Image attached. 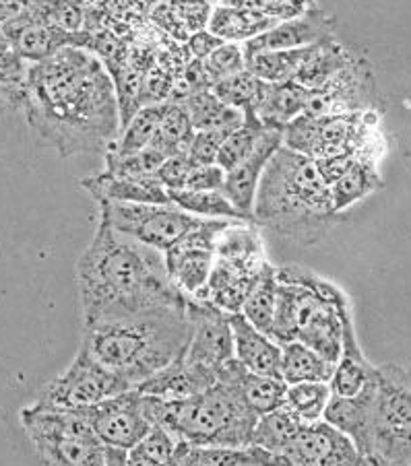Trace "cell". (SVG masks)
<instances>
[{
	"instance_id": "1",
	"label": "cell",
	"mask_w": 411,
	"mask_h": 466,
	"mask_svg": "<svg viewBox=\"0 0 411 466\" xmlns=\"http://www.w3.org/2000/svg\"><path fill=\"white\" fill-rule=\"evenodd\" d=\"M21 110L37 141L60 157L106 151L120 130L112 73L81 46L29 62Z\"/></svg>"
},
{
	"instance_id": "2",
	"label": "cell",
	"mask_w": 411,
	"mask_h": 466,
	"mask_svg": "<svg viewBox=\"0 0 411 466\" xmlns=\"http://www.w3.org/2000/svg\"><path fill=\"white\" fill-rule=\"evenodd\" d=\"M75 281L83 324L186 301L170 283L164 252L124 236L102 219L77 260Z\"/></svg>"
},
{
	"instance_id": "3",
	"label": "cell",
	"mask_w": 411,
	"mask_h": 466,
	"mask_svg": "<svg viewBox=\"0 0 411 466\" xmlns=\"http://www.w3.org/2000/svg\"><path fill=\"white\" fill-rule=\"evenodd\" d=\"M344 219L333 208L331 188L314 159L282 143L259 177L252 205L254 225L298 246H314Z\"/></svg>"
},
{
	"instance_id": "4",
	"label": "cell",
	"mask_w": 411,
	"mask_h": 466,
	"mask_svg": "<svg viewBox=\"0 0 411 466\" xmlns=\"http://www.w3.org/2000/svg\"><path fill=\"white\" fill-rule=\"evenodd\" d=\"M186 304L189 299L83 324L81 345L130 388H137L184 353L190 337Z\"/></svg>"
},
{
	"instance_id": "5",
	"label": "cell",
	"mask_w": 411,
	"mask_h": 466,
	"mask_svg": "<svg viewBox=\"0 0 411 466\" xmlns=\"http://www.w3.org/2000/svg\"><path fill=\"white\" fill-rule=\"evenodd\" d=\"M355 324L347 293L337 283L300 264L277 267V298L271 339L300 340L335 363L347 326Z\"/></svg>"
},
{
	"instance_id": "6",
	"label": "cell",
	"mask_w": 411,
	"mask_h": 466,
	"mask_svg": "<svg viewBox=\"0 0 411 466\" xmlns=\"http://www.w3.org/2000/svg\"><path fill=\"white\" fill-rule=\"evenodd\" d=\"M141 396L151 425L164 427L176 441L192 446H248L259 419L240 396L238 388L223 380H217L203 392L178 400Z\"/></svg>"
},
{
	"instance_id": "7",
	"label": "cell",
	"mask_w": 411,
	"mask_h": 466,
	"mask_svg": "<svg viewBox=\"0 0 411 466\" xmlns=\"http://www.w3.org/2000/svg\"><path fill=\"white\" fill-rule=\"evenodd\" d=\"M19 423L42 464H127V450L102 444L83 409H60L34 400L19 410Z\"/></svg>"
},
{
	"instance_id": "8",
	"label": "cell",
	"mask_w": 411,
	"mask_h": 466,
	"mask_svg": "<svg viewBox=\"0 0 411 466\" xmlns=\"http://www.w3.org/2000/svg\"><path fill=\"white\" fill-rule=\"evenodd\" d=\"M409 399V371L397 363L378 365V382L375 402H372L366 464H411Z\"/></svg>"
},
{
	"instance_id": "9",
	"label": "cell",
	"mask_w": 411,
	"mask_h": 466,
	"mask_svg": "<svg viewBox=\"0 0 411 466\" xmlns=\"http://www.w3.org/2000/svg\"><path fill=\"white\" fill-rule=\"evenodd\" d=\"M383 112L350 114H300L283 128V145L310 159L339 153H360L368 137L376 130Z\"/></svg>"
},
{
	"instance_id": "10",
	"label": "cell",
	"mask_w": 411,
	"mask_h": 466,
	"mask_svg": "<svg viewBox=\"0 0 411 466\" xmlns=\"http://www.w3.org/2000/svg\"><path fill=\"white\" fill-rule=\"evenodd\" d=\"M99 219L116 231L137 239V242L166 252L178 239L203 221V217L182 211L174 203H98Z\"/></svg>"
},
{
	"instance_id": "11",
	"label": "cell",
	"mask_w": 411,
	"mask_h": 466,
	"mask_svg": "<svg viewBox=\"0 0 411 466\" xmlns=\"http://www.w3.org/2000/svg\"><path fill=\"white\" fill-rule=\"evenodd\" d=\"M128 384L99 363L83 345L68 363V368L58 374L37 396V402L60 409H85L96 402L128 390Z\"/></svg>"
},
{
	"instance_id": "12",
	"label": "cell",
	"mask_w": 411,
	"mask_h": 466,
	"mask_svg": "<svg viewBox=\"0 0 411 466\" xmlns=\"http://www.w3.org/2000/svg\"><path fill=\"white\" fill-rule=\"evenodd\" d=\"M228 219H203L164 252L170 283L186 299H200L215 260V242Z\"/></svg>"
},
{
	"instance_id": "13",
	"label": "cell",
	"mask_w": 411,
	"mask_h": 466,
	"mask_svg": "<svg viewBox=\"0 0 411 466\" xmlns=\"http://www.w3.org/2000/svg\"><path fill=\"white\" fill-rule=\"evenodd\" d=\"M383 112L378 96L376 75L360 50L347 60L344 68L331 76L321 89L310 91L304 114H350V112Z\"/></svg>"
},
{
	"instance_id": "14",
	"label": "cell",
	"mask_w": 411,
	"mask_h": 466,
	"mask_svg": "<svg viewBox=\"0 0 411 466\" xmlns=\"http://www.w3.org/2000/svg\"><path fill=\"white\" fill-rule=\"evenodd\" d=\"M277 464L358 466L364 464L354 441L324 419L302 423L277 454Z\"/></svg>"
},
{
	"instance_id": "15",
	"label": "cell",
	"mask_w": 411,
	"mask_h": 466,
	"mask_svg": "<svg viewBox=\"0 0 411 466\" xmlns=\"http://www.w3.org/2000/svg\"><path fill=\"white\" fill-rule=\"evenodd\" d=\"M91 430L106 446L128 450L149 431L151 421L143 410V396L128 388L83 409Z\"/></svg>"
},
{
	"instance_id": "16",
	"label": "cell",
	"mask_w": 411,
	"mask_h": 466,
	"mask_svg": "<svg viewBox=\"0 0 411 466\" xmlns=\"http://www.w3.org/2000/svg\"><path fill=\"white\" fill-rule=\"evenodd\" d=\"M186 309L190 318V337L182 357L217 376L221 365L234 357L230 314L221 312L207 299H189Z\"/></svg>"
},
{
	"instance_id": "17",
	"label": "cell",
	"mask_w": 411,
	"mask_h": 466,
	"mask_svg": "<svg viewBox=\"0 0 411 466\" xmlns=\"http://www.w3.org/2000/svg\"><path fill=\"white\" fill-rule=\"evenodd\" d=\"M0 29L11 48L26 62L44 60L65 46H81V48L89 46L87 37L52 25L40 13L21 11L15 17L3 21Z\"/></svg>"
},
{
	"instance_id": "18",
	"label": "cell",
	"mask_w": 411,
	"mask_h": 466,
	"mask_svg": "<svg viewBox=\"0 0 411 466\" xmlns=\"http://www.w3.org/2000/svg\"><path fill=\"white\" fill-rule=\"evenodd\" d=\"M333 35H335V17L323 11L319 5H314L296 17L277 21L273 27L262 31L261 35L244 42L242 50L244 54H252L262 50L304 48V46L329 40Z\"/></svg>"
},
{
	"instance_id": "19",
	"label": "cell",
	"mask_w": 411,
	"mask_h": 466,
	"mask_svg": "<svg viewBox=\"0 0 411 466\" xmlns=\"http://www.w3.org/2000/svg\"><path fill=\"white\" fill-rule=\"evenodd\" d=\"M269 260H242V258H217L213 260L211 275L207 279L205 293L200 299L220 308L226 314H238L242 309L246 293L257 281L262 267Z\"/></svg>"
},
{
	"instance_id": "20",
	"label": "cell",
	"mask_w": 411,
	"mask_h": 466,
	"mask_svg": "<svg viewBox=\"0 0 411 466\" xmlns=\"http://www.w3.org/2000/svg\"><path fill=\"white\" fill-rule=\"evenodd\" d=\"M283 143V130L267 127L262 132L257 147L252 153L244 157L242 161L226 172V180H223L221 190L231 200L240 213H242L248 221H252V205H254V192H257L259 177L265 169L267 161L271 159L279 147ZM254 223V221H252Z\"/></svg>"
},
{
	"instance_id": "21",
	"label": "cell",
	"mask_w": 411,
	"mask_h": 466,
	"mask_svg": "<svg viewBox=\"0 0 411 466\" xmlns=\"http://www.w3.org/2000/svg\"><path fill=\"white\" fill-rule=\"evenodd\" d=\"M79 186L96 203H172L168 190L153 176H114L102 172L81 177Z\"/></svg>"
},
{
	"instance_id": "22",
	"label": "cell",
	"mask_w": 411,
	"mask_h": 466,
	"mask_svg": "<svg viewBox=\"0 0 411 466\" xmlns=\"http://www.w3.org/2000/svg\"><path fill=\"white\" fill-rule=\"evenodd\" d=\"M231 340H234V360L244 370L254 374L279 376L282 365V345L246 320L242 314H230ZM282 378V376H279Z\"/></svg>"
},
{
	"instance_id": "23",
	"label": "cell",
	"mask_w": 411,
	"mask_h": 466,
	"mask_svg": "<svg viewBox=\"0 0 411 466\" xmlns=\"http://www.w3.org/2000/svg\"><path fill=\"white\" fill-rule=\"evenodd\" d=\"M378 382V376H376ZM376 382L354 396H333L327 402L323 419L335 425L339 431H344L347 438L354 441L355 450L366 464L368 452V433H370V419H372V402H375Z\"/></svg>"
},
{
	"instance_id": "24",
	"label": "cell",
	"mask_w": 411,
	"mask_h": 466,
	"mask_svg": "<svg viewBox=\"0 0 411 466\" xmlns=\"http://www.w3.org/2000/svg\"><path fill=\"white\" fill-rule=\"evenodd\" d=\"M217 382V376L213 371H209L200 365H195L186 361L180 355L164 370H159L158 374L147 378L145 382L137 386V390L141 394L155 396L161 400H178L186 399V396L199 394L207 390L209 386Z\"/></svg>"
},
{
	"instance_id": "25",
	"label": "cell",
	"mask_w": 411,
	"mask_h": 466,
	"mask_svg": "<svg viewBox=\"0 0 411 466\" xmlns=\"http://www.w3.org/2000/svg\"><path fill=\"white\" fill-rule=\"evenodd\" d=\"M378 365L372 363L364 355L355 324L347 326L344 335V349L339 360L333 365V374L329 378V388L333 396H354L376 382Z\"/></svg>"
},
{
	"instance_id": "26",
	"label": "cell",
	"mask_w": 411,
	"mask_h": 466,
	"mask_svg": "<svg viewBox=\"0 0 411 466\" xmlns=\"http://www.w3.org/2000/svg\"><path fill=\"white\" fill-rule=\"evenodd\" d=\"M383 186L385 182L381 172H378V161L358 155L347 167V172L329 186L333 208H335V213L345 217L355 205L372 197Z\"/></svg>"
},
{
	"instance_id": "27",
	"label": "cell",
	"mask_w": 411,
	"mask_h": 466,
	"mask_svg": "<svg viewBox=\"0 0 411 466\" xmlns=\"http://www.w3.org/2000/svg\"><path fill=\"white\" fill-rule=\"evenodd\" d=\"M172 464L252 466V464H275V456L254 444L236 448V446H192V444H186V441H178Z\"/></svg>"
},
{
	"instance_id": "28",
	"label": "cell",
	"mask_w": 411,
	"mask_h": 466,
	"mask_svg": "<svg viewBox=\"0 0 411 466\" xmlns=\"http://www.w3.org/2000/svg\"><path fill=\"white\" fill-rule=\"evenodd\" d=\"M211 9V0H158L151 19L164 34L184 44L190 34L207 27Z\"/></svg>"
},
{
	"instance_id": "29",
	"label": "cell",
	"mask_w": 411,
	"mask_h": 466,
	"mask_svg": "<svg viewBox=\"0 0 411 466\" xmlns=\"http://www.w3.org/2000/svg\"><path fill=\"white\" fill-rule=\"evenodd\" d=\"M310 99V91L293 79L282 83H267L261 104L254 116L271 128H285L288 124L304 114Z\"/></svg>"
},
{
	"instance_id": "30",
	"label": "cell",
	"mask_w": 411,
	"mask_h": 466,
	"mask_svg": "<svg viewBox=\"0 0 411 466\" xmlns=\"http://www.w3.org/2000/svg\"><path fill=\"white\" fill-rule=\"evenodd\" d=\"M275 23V19L242 9V6L217 3L213 5L211 15H209L207 29L211 31L213 35L221 37L223 42L244 44L248 40H252V37L261 35L262 31H267L269 27H273Z\"/></svg>"
},
{
	"instance_id": "31",
	"label": "cell",
	"mask_w": 411,
	"mask_h": 466,
	"mask_svg": "<svg viewBox=\"0 0 411 466\" xmlns=\"http://www.w3.org/2000/svg\"><path fill=\"white\" fill-rule=\"evenodd\" d=\"M333 365L324 360L314 349L306 347L300 340H288L282 343V365L279 376L285 384L296 382H329L333 374Z\"/></svg>"
},
{
	"instance_id": "32",
	"label": "cell",
	"mask_w": 411,
	"mask_h": 466,
	"mask_svg": "<svg viewBox=\"0 0 411 466\" xmlns=\"http://www.w3.org/2000/svg\"><path fill=\"white\" fill-rule=\"evenodd\" d=\"M192 135H195V128H192L189 110H186L182 99H168L158 128H155L153 138L147 147H151L164 157L180 155L189 151Z\"/></svg>"
},
{
	"instance_id": "33",
	"label": "cell",
	"mask_w": 411,
	"mask_h": 466,
	"mask_svg": "<svg viewBox=\"0 0 411 466\" xmlns=\"http://www.w3.org/2000/svg\"><path fill=\"white\" fill-rule=\"evenodd\" d=\"M182 102L195 130H231L244 120L242 110L223 104L211 89L192 91Z\"/></svg>"
},
{
	"instance_id": "34",
	"label": "cell",
	"mask_w": 411,
	"mask_h": 466,
	"mask_svg": "<svg viewBox=\"0 0 411 466\" xmlns=\"http://www.w3.org/2000/svg\"><path fill=\"white\" fill-rule=\"evenodd\" d=\"M275 298H277V267L267 262L262 267L257 281L252 283L251 291L246 293L242 314L254 329L271 337V324H273V312H275Z\"/></svg>"
},
{
	"instance_id": "35",
	"label": "cell",
	"mask_w": 411,
	"mask_h": 466,
	"mask_svg": "<svg viewBox=\"0 0 411 466\" xmlns=\"http://www.w3.org/2000/svg\"><path fill=\"white\" fill-rule=\"evenodd\" d=\"M164 107L166 102L139 106L137 110L130 114V118L122 124L118 137L106 147V151L127 155L145 149L153 138V132L158 128L161 114H164Z\"/></svg>"
},
{
	"instance_id": "36",
	"label": "cell",
	"mask_w": 411,
	"mask_h": 466,
	"mask_svg": "<svg viewBox=\"0 0 411 466\" xmlns=\"http://www.w3.org/2000/svg\"><path fill=\"white\" fill-rule=\"evenodd\" d=\"M170 200L182 211L203 217V219H228L248 221L246 217L231 205L223 190H168ZM252 223V221H251Z\"/></svg>"
},
{
	"instance_id": "37",
	"label": "cell",
	"mask_w": 411,
	"mask_h": 466,
	"mask_svg": "<svg viewBox=\"0 0 411 466\" xmlns=\"http://www.w3.org/2000/svg\"><path fill=\"white\" fill-rule=\"evenodd\" d=\"M313 46H304V48L262 50V52L244 54L246 68L265 83L290 81L293 79V75H296V71L308 56V52Z\"/></svg>"
},
{
	"instance_id": "38",
	"label": "cell",
	"mask_w": 411,
	"mask_h": 466,
	"mask_svg": "<svg viewBox=\"0 0 411 466\" xmlns=\"http://www.w3.org/2000/svg\"><path fill=\"white\" fill-rule=\"evenodd\" d=\"M302 421L296 415H292L288 409L279 405L277 409L269 410V413L259 415L252 430L251 444L273 454L275 464H277V454L285 448V444L292 440V436L296 433Z\"/></svg>"
},
{
	"instance_id": "39",
	"label": "cell",
	"mask_w": 411,
	"mask_h": 466,
	"mask_svg": "<svg viewBox=\"0 0 411 466\" xmlns=\"http://www.w3.org/2000/svg\"><path fill=\"white\" fill-rule=\"evenodd\" d=\"M267 83L261 81L257 75H252L248 68H242L230 76L215 81L211 85V91L223 104L231 107H238L242 112H254L261 104L262 93H265Z\"/></svg>"
},
{
	"instance_id": "40",
	"label": "cell",
	"mask_w": 411,
	"mask_h": 466,
	"mask_svg": "<svg viewBox=\"0 0 411 466\" xmlns=\"http://www.w3.org/2000/svg\"><path fill=\"white\" fill-rule=\"evenodd\" d=\"M329 399V382H296L285 386L282 407L296 415L302 423H310L323 419Z\"/></svg>"
},
{
	"instance_id": "41",
	"label": "cell",
	"mask_w": 411,
	"mask_h": 466,
	"mask_svg": "<svg viewBox=\"0 0 411 466\" xmlns=\"http://www.w3.org/2000/svg\"><path fill=\"white\" fill-rule=\"evenodd\" d=\"M265 128L267 127L254 116V112H244L242 124H238V127L234 130H230L228 137L223 138L220 151H217V166L226 169V172L238 166L240 161L252 153Z\"/></svg>"
},
{
	"instance_id": "42",
	"label": "cell",
	"mask_w": 411,
	"mask_h": 466,
	"mask_svg": "<svg viewBox=\"0 0 411 466\" xmlns=\"http://www.w3.org/2000/svg\"><path fill=\"white\" fill-rule=\"evenodd\" d=\"M27 62L13 48L0 50V118L21 110L26 97Z\"/></svg>"
},
{
	"instance_id": "43",
	"label": "cell",
	"mask_w": 411,
	"mask_h": 466,
	"mask_svg": "<svg viewBox=\"0 0 411 466\" xmlns=\"http://www.w3.org/2000/svg\"><path fill=\"white\" fill-rule=\"evenodd\" d=\"M176 444L172 433L159 425H151L149 431L127 450V464H172Z\"/></svg>"
},
{
	"instance_id": "44",
	"label": "cell",
	"mask_w": 411,
	"mask_h": 466,
	"mask_svg": "<svg viewBox=\"0 0 411 466\" xmlns=\"http://www.w3.org/2000/svg\"><path fill=\"white\" fill-rule=\"evenodd\" d=\"M106 169L104 172L114 176H153L159 163L164 161V155H159L151 147H145L141 151L118 155L112 151H104Z\"/></svg>"
},
{
	"instance_id": "45",
	"label": "cell",
	"mask_w": 411,
	"mask_h": 466,
	"mask_svg": "<svg viewBox=\"0 0 411 466\" xmlns=\"http://www.w3.org/2000/svg\"><path fill=\"white\" fill-rule=\"evenodd\" d=\"M200 65H203V71L211 85L215 81L223 79V76H230L238 71H242V68H246L242 44L223 42L221 46H217L209 56L200 60Z\"/></svg>"
},
{
	"instance_id": "46",
	"label": "cell",
	"mask_w": 411,
	"mask_h": 466,
	"mask_svg": "<svg viewBox=\"0 0 411 466\" xmlns=\"http://www.w3.org/2000/svg\"><path fill=\"white\" fill-rule=\"evenodd\" d=\"M223 3L242 6V9L265 15V17H271L275 21L292 19L296 17V15L308 11L310 6L319 5L313 3V0H223Z\"/></svg>"
},
{
	"instance_id": "47",
	"label": "cell",
	"mask_w": 411,
	"mask_h": 466,
	"mask_svg": "<svg viewBox=\"0 0 411 466\" xmlns=\"http://www.w3.org/2000/svg\"><path fill=\"white\" fill-rule=\"evenodd\" d=\"M192 166H195V161H192L186 153L170 155V157H164V161L159 163V167L155 169L153 177L164 186L166 190H180Z\"/></svg>"
},
{
	"instance_id": "48",
	"label": "cell",
	"mask_w": 411,
	"mask_h": 466,
	"mask_svg": "<svg viewBox=\"0 0 411 466\" xmlns=\"http://www.w3.org/2000/svg\"><path fill=\"white\" fill-rule=\"evenodd\" d=\"M234 130V128H231ZM230 130H195L186 155L195 163H215L217 151Z\"/></svg>"
},
{
	"instance_id": "49",
	"label": "cell",
	"mask_w": 411,
	"mask_h": 466,
	"mask_svg": "<svg viewBox=\"0 0 411 466\" xmlns=\"http://www.w3.org/2000/svg\"><path fill=\"white\" fill-rule=\"evenodd\" d=\"M226 169L217 163H195L184 180V190H221Z\"/></svg>"
},
{
	"instance_id": "50",
	"label": "cell",
	"mask_w": 411,
	"mask_h": 466,
	"mask_svg": "<svg viewBox=\"0 0 411 466\" xmlns=\"http://www.w3.org/2000/svg\"><path fill=\"white\" fill-rule=\"evenodd\" d=\"M355 157H358V153H339V155H331V157L314 159V163L323 180L331 186L337 177H341L347 172V167L352 166Z\"/></svg>"
},
{
	"instance_id": "51",
	"label": "cell",
	"mask_w": 411,
	"mask_h": 466,
	"mask_svg": "<svg viewBox=\"0 0 411 466\" xmlns=\"http://www.w3.org/2000/svg\"><path fill=\"white\" fill-rule=\"evenodd\" d=\"M221 44H223L221 37L213 35L211 31L205 27V29L195 31V34H190L189 40L184 42V48L189 50L190 58L203 60L205 56H209V54H211L217 48V46H221Z\"/></svg>"
},
{
	"instance_id": "52",
	"label": "cell",
	"mask_w": 411,
	"mask_h": 466,
	"mask_svg": "<svg viewBox=\"0 0 411 466\" xmlns=\"http://www.w3.org/2000/svg\"><path fill=\"white\" fill-rule=\"evenodd\" d=\"M211 3H213V5H217V3H223V0H211Z\"/></svg>"
},
{
	"instance_id": "53",
	"label": "cell",
	"mask_w": 411,
	"mask_h": 466,
	"mask_svg": "<svg viewBox=\"0 0 411 466\" xmlns=\"http://www.w3.org/2000/svg\"><path fill=\"white\" fill-rule=\"evenodd\" d=\"M313 3H319V0H313Z\"/></svg>"
}]
</instances>
